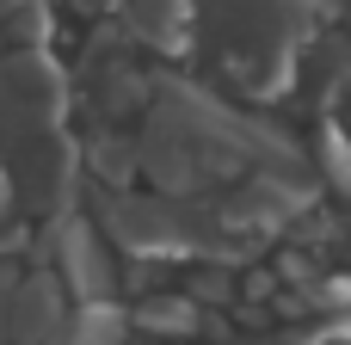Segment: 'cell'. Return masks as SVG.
Instances as JSON below:
<instances>
[{"label": "cell", "instance_id": "6da1fadb", "mask_svg": "<svg viewBox=\"0 0 351 345\" xmlns=\"http://www.w3.org/2000/svg\"><path fill=\"white\" fill-rule=\"evenodd\" d=\"M136 167L167 191V198H216L247 173L265 167H302V154L290 148L284 130L253 123L241 111H228L222 99H210L191 80H148L142 99V142H136Z\"/></svg>", "mask_w": 351, "mask_h": 345}, {"label": "cell", "instance_id": "8992f818", "mask_svg": "<svg viewBox=\"0 0 351 345\" xmlns=\"http://www.w3.org/2000/svg\"><path fill=\"white\" fill-rule=\"evenodd\" d=\"M49 259H56V284L74 290V302H105L111 296V253L105 235L86 216H56L49 222Z\"/></svg>", "mask_w": 351, "mask_h": 345}, {"label": "cell", "instance_id": "9a60e30c", "mask_svg": "<svg viewBox=\"0 0 351 345\" xmlns=\"http://www.w3.org/2000/svg\"><path fill=\"white\" fill-rule=\"evenodd\" d=\"M234 345H290V340H234Z\"/></svg>", "mask_w": 351, "mask_h": 345}, {"label": "cell", "instance_id": "5bb4252c", "mask_svg": "<svg viewBox=\"0 0 351 345\" xmlns=\"http://www.w3.org/2000/svg\"><path fill=\"white\" fill-rule=\"evenodd\" d=\"M6 210H12V185H6V160H0V222H6Z\"/></svg>", "mask_w": 351, "mask_h": 345}, {"label": "cell", "instance_id": "277c9868", "mask_svg": "<svg viewBox=\"0 0 351 345\" xmlns=\"http://www.w3.org/2000/svg\"><path fill=\"white\" fill-rule=\"evenodd\" d=\"M62 111H68V80L37 43L0 56V142L43 136L62 123Z\"/></svg>", "mask_w": 351, "mask_h": 345}, {"label": "cell", "instance_id": "8fae6325", "mask_svg": "<svg viewBox=\"0 0 351 345\" xmlns=\"http://www.w3.org/2000/svg\"><path fill=\"white\" fill-rule=\"evenodd\" d=\"M302 68H315V105L321 111H333V99H339V80H346V49H339V37H321V43H302Z\"/></svg>", "mask_w": 351, "mask_h": 345}, {"label": "cell", "instance_id": "7c38bea8", "mask_svg": "<svg viewBox=\"0 0 351 345\" xmlns=\"http://www.w3.org/2000/svg\"><path fill=\"white\" fill-rule=\"evenodd\" d=\"M86 160H93V173L105 185H130L136 179V142H123V136H93Z\"/></svg>", "mask_w": 351, "mask_h": 345}, {"label": "cell", "instance_id": "ba28073f", "mask_svg": "<svg viewBox=\"0 0 351 345\" xmlns=\"http://www.w3.org/2000/svg\"><path fill=\"white\" fill-rule=\"evenodd\" d=\"M123 25H130V37H142L154 49H185L191 43V0H123Z\"/></svg>", "mask_w": 351, "mask_h": 345}, {"label": "cell", "instance_id": "4fadbf2b", "mask_svg": "<svg viewBox=\"0 0 351 345\" xmlns=\"http://www.w3.org/2000/svg\"><path fill=\"white\" fill-rule=\"evenodd\" d=\"M315 154H321V173H327V185H333V191H346V179H351V167H346V130L333 123V111H321Z\"/></svg>", "mask_w": 351, "mask_h": 345}, {"label": "cell", "instance_id": "3957f363", "mask_svg": "<svg viewBox=\"0 0 351 345\" xmlns=\"http://www.w3.org/2000/svg\"><path fill=\"white\" fill-rule=\"evenodd\" d=\"M99 228L130 247V253H154V259H173V253H210V259H241L247 247L210 216L204 198H167V191H130V185H105L99 198Z\"/></svg>", "mask_w": 351, "mask_h": 345}, {"label": "cell", "instance_id": "7a4b0ae2", "mask_svg": "<svg viewBox=\"0 0 351 345\" xmlns=\"http://www.w3.org/2000/svg\"><path fill=\"white\" fill-rule=\"evenodd\" d=\"M308 6L315 0H197L191 12L204 19V37H210L222 74L253 99H278L296 74V43L308 37Z\"/></svg>", "mask_w": 351, "mask_h": 345}, {"label": "cell", "instance_id": "52a82bcc", "mask_svg": "<svg viewBox=\"0 0 351 345\" xmlns=\"http://www.w3.org/2000/svg\"><path fill=\"white\" fill-rule=\"evenodd\" d=\"M62 315L68 309L49 272H31V278L0 272V345H56Z\"/></svg>", "mask_w": 351, "mask_h": 345}, {"label": "cell", "instance_id": "5b68a950", "mask_svg": "<svg viewBox=\"0 0 351 345\" xmlns=\"http://www.w3.org/2000/svg\"><path fill=\"white\" fill-rule=\"evenodd\" d=\"M6 185H12V204H25L31 216H62L74 204V179H80V154L62 130H43V136H25V142H6Z\"/></svg>", "mask_w": 351, "mask_h": 345}, {"label": "cell", "instance_id": "30bf717a", "mask_svg": "<svg viewBox=\"0 0 351 345\" xmlns=\"http://www.w3.org/2000/svg\"><path fill=\"white\" fill-rule=\"evenodd\" d=\"M136 327L154 340H191L197 333V296H148L136 309Z\"/></svg>", "mask_w": 351, "mask_h": 345}, {"label": "cell", "instance_id": "9c48e42d", "mask_svg": "<svg viewBox=\"0 0 351 345\" xmlns=\"http://www.w3.org/2000/svg\"><path fill=\"white\" fill-rule=\"evenodd\" d=\"M86 86H93V111H99L105 123H111V117H123V111H136V105L148 99V74H136L123 56H93Z\"/></svg>", "mask_w": 351, "mask_h": 345}]
</instances>
